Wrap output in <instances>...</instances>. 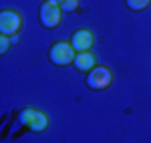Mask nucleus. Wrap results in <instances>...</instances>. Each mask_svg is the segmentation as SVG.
I'll use <instances>...</instances> for the list:
<instances>
[{
  "instance_id": "7ed1b4c3",
  "label": "nucleus",
  "mask_w": 151,
  "mask_h": 143,
  "mask_svg": "<svg viewBox=\"0 0 151 143\" xmlns=\"http://www.w3.org/2000/svg\"><path fill=\"white\" fill-rule=\"evenodd\" d=\"M60 6H58L57 2H50V0H45L42 4H40V8H38V20L40 24L48 28V30H52V28H57L58 24H60Z\"/></svg>"
},
{
  "instance_id": "1a4fd4ad",
  "label": "nucleus",
  "mask_w": 151,
  "mask_h": 143,
  "mask_svg": "<svg viewBox=\"0 0 151 143\" xmlns=\"http://www.w3.org/2000/svg\"><path fill=\"white\" fill-rule=\"evenodd\" d=\"M58 6H60L63 12H75L77 8H79V0H63Z\"/></svg>"
},
{
  "instance_id": "39448f33",
  "label": "nucleus",
  "mask_w": 151,
  "mask_h": 143,
  "mask_svg": "<svg viewBox=\"0 0 151 143\" xmlns=\"http://www.w3.org/2000/svg\"><path fill=\"white\" fill-rule=\"evenodd\" d=\"M20 26H22V16L16 10H4L0 14V34L16 36Z\"/></svg>"
},
{
  "instance_id": "423d86ee",
  "label": "nucleus",
  "mask_w": 151,
  "mask_h": 143,
  "mask_svg": "<svg viewBox=\"0 0 151 143\" xmlns=\"http://www.w3.org/2000/svg\"><path fill=\"white\" fill-rule=\"evenodd\" d=\"M70 47L75 48L77 52H85V50H91V47L95 45V36L91 30L87 28H79L70 34Z\"/></svg>"
},
{
  "instance_id": "f03ea898",
  "label": "nucleus",
  "mask_w": 151,
  "mask_h": 143,
  "mask_svg": "<svg viewBox=\"0 0 151 143\" xmlns=\"http://www.w3.org/2000/svg\"><path fill=\"white\" fill-rule=\"evenodd\" d=\"M77 57V50L70 47V42H65V40H58L55 42L50 50H48V59L52 65H57V67H67L70 65L73 60Z\"/></svg>"
},
{
  "instance_id": "9d476101",
  "label": "nucleus",
  "mask_w": 151,
  "mask_h": 143,
  "mask_svg": "<svg viewBox=\"0 0 151 143\" xmlns=\"http://www.w3.org/2000/svg\"><path fill=\"white\" fill-rule=\"evenodd\" d=\"M10 38H8V36H4V34H0V52H2V55H4V52H6V50H8V47H10Z\"/></svg>"
},
{
  "instance_id": "20e7f679",
  "label": "nucleus",
  "mask_w": 151,
  "mask_h": 143,
  "mask_svg": "<svg viewBox=\"0 0 151 143\" xmlns=\"http://www.w3.org/2000/svg\"><path fill=\"white\" fill-rule=\"evenodd\" d=\"M111 81H113V73H111L109 67H103V65L95 67L93 71L87 75V87L91 91H105L111 85Z\"/></svg>"
},
{
  "instance_id": "0eeeda50",
  "label": "nucleus",
  "mask_w": 151,
  "mask_h": 143,
  "mask_svg": "<svg viewBox=\"0 0 151 143\" xmlns=\"http://www.w3.org/2000/svg\"><path fill=\"white\" fill-rule=\"evenodd\" d=\"M73 65H75V69L79 73H91L95 69V55H91L89 50H85V52H77V57L73 60Z\"/></svg>"
},
{
  "instance_id": "9b49d317",
  "label": "nucleus",
  "mask_w": 151,
  "mask_h": 143,
  "mask_svg": "<svg viewBox=\"0 0 151 143\" xmlns=\"http://www.w3.org/2000/svg\"><path fill=\"white\" fill-rule=\"evenodd\" d=\"M50 2H57V4H60V2H63V0H50Z\"/></svg>"
},
{
  "instance_id": "6e6552de",
  "label": "nucleus",
  "mask_w": 151,
  "mask_h": 143,
  "mask_svg": "<svg viewBox=\"0 0 151 143\" xmlns=\"http://www.w3.org/2000/svg\"><path fill=\"white\" fill-rule=\"evenodd\" d=\"M125 4L131 10H143V8H147L151 4V0H125Z\"/></svg>"
},
{
  "instance_id": "f257e3e1",
  "label": "nucleus",
  "mask_w": 151,
  "mask_h": 143,
  "mask_svg": "<svg viewBox=\"0 0 151 143\" xmlns=\"http://www.w3.org/2000/svg\"><path fill=\"white\" fill-rule=\"evenodd\" d=\"M18 121L32 133H40L48 127V117L38 109H22L18 113Z\"/></svg>"
}]
</instances>
